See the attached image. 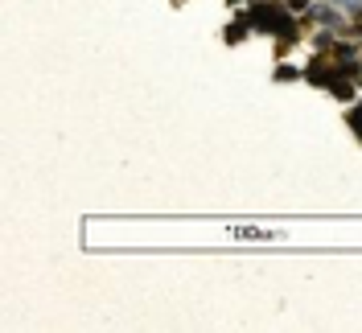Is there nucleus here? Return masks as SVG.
Wrapping results in <instances>:
<instances>
[{
  "instance_id": "f03ea898",
  "label": "nucleus",
  "mask_w": 362,
  "mask_h": 333,
  "mask_svg": "<svg viewBox=\"0 0 362 333\" xmlns=\"http://www.w3.org/2000/svg\"><path fill=\"white\" fill-rule=\"evenodd\" d=\"M272 78H276V83H300V78H305V62H300V66H293L288 58H280V62H276V70H272Z\"/></svg>"
},
{
  "instance_id": "20e7f679",
  "label": "nucleus",
  "mask_w": 362,
  "mask_h": 333,
  "mask_svg": "<svg viewBox=\"0 0 362 333\" xmlns=\"http://www.w3.org/2000/svg\"><path fill=\"white\" fill-rule=\"evenodd\" d=\"M346 128H350L354 140L362 144V103H346Z\"/></svg>"
},
{
  "instance_id": "7ed1b4c3",
  "label": "nucleus",
  "mask_w": 362,
  "mask_h": 333,
  "mask_svg": "<svg viewBox=\"0 0 362 333\" xmlns=\"http://www.w3.org/2000/svg\"><path fill=\"white\" fill-rule=\"evenodd\" d=\"M230 235L243 239V243H255V239H280V230H268V226H230Z\"/></svg>"
},
{
  "instance_id": "39448f33",
  "label": "nucleus",
  "mask_w": 362,
  "mask_h": 333,
  "mask_svg": "<svg viewBox=\"0 0 362 333\" xmlns=\"http://www.w3.org/2000/svg\"><path fill=\"white\" fill-rule=\"evenodd\" d=\"M280 4H284L288 13H296V17H305V13L313 8V0H280Z\"/></svg>"
},
{
  "instance_id": "f257e3e1",
  "label": "nucleus",
  "mask_w": 362,
  "mask_h": 333,
  "mask_svg": "<svg viewBox=\"0 0 362 333\" xmlns=\"http://www.w3.org/2000/svg\"><path fill=\"white\" fill-rule=\"evenodd\" d=\"M251 33H255V25H251L247 8H239V13H235V17L223 25V42H226V45H243Z\"/></svg>"
}]
</instances>
